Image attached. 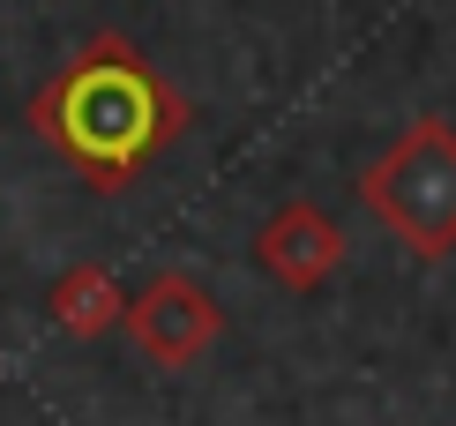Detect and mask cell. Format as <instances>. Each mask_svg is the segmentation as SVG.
<instances>
[{
  "label": "cell",
  "instance_id": "6da1fadb",
  "mask_svg": "<svg viewBox=\"0 0 456 426\" xmlns=\"http://www.w3.org/2000/svg\"><path fill=\"white\" fill-rule=\"evenodd\" d=\"M367 202L389 217V232L411 255H449L456 247V135L442 120H419L374 165Z\"/></svg>",
  "mask_w": 456,
  "mask_h": 426
},
{
  "label": "cell",
  "instance_id": "7a4b0ae2",
  "mask_svg": "<svg viewBox=\"0 0 456 426\" xmlns=\"http://www.w3.org/2000/svg\"><path fill=\"white\" fill-rule=\"evenodd\" d=\"M61 135L98 165H127L135 150H150V135H158V98H150V83L135 68L105 61V68H90V75L68 83Z\"/></svg>",
  "mask_w": 456,
  "mask_h": 426
}]
</instances>
